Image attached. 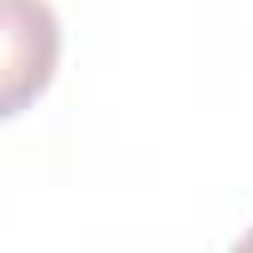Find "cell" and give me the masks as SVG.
<instances>
[{"instance_id": "cell-2", "label": "cell", "mask_w": 253, "mask_h": 253, "mask_svg": "<svg viewBox=\"0 0 253 253\" xmlns=\"http://www.w3.org/2000/svg\"><path fill=\"white\" fill-rule=\"evenodd\" d=\"M228 253H253V228H248V233H243V238H238V243H233Z\"/></svg>"}, {"instance_id": "cell-1", "label": "cell", "mask_w": 253, "mask_h": 253, "mask_svg": "<svg viewBox=\"0 0 253 253\" xmlns=\"http://www.w3.org/2000/svg\"><path fill=\"white\" fill-rule=\"evenodd\" d=\"M60 65V20L45 0H0V114L15 119L40 99Z\"/></svg>"}]
</instances>
